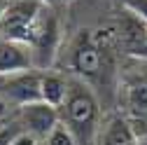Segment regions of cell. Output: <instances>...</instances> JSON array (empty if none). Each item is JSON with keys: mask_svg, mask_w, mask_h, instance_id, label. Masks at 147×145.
<instances>
[{"mask_svg": "<svg viewBox=\"0 0 147 145\" xmlns=\"http://www.w3.org/2000/svg\"><path fill=\"white\" fill-rule=\"evenodd\" d=\"M61 122L70 126L80 145H96V133L100 126V108L94 91L82 80H68V96L59 108Z\"/></svg>", "mask_w": 147, "mask_h": 145, "instance_id": "6da1fadb", "label": "cell"}, {"mask_svg": "<svg viewBox=\"0 0 147 145\" xmlns=\"http://www.w3.org/2000/svg\"><path fill=\"white\" fill-rule=\"evenodd\" d=\"M47 12H49V3H45V0H9L3 19H0V35L26 42L30 47Z\"/></svg>", "mask_w": 147, "mask_h": 145, "instance_id": "7a4b0ae2", "label": "cell"}, {"mask_svg": "<svg viewBox=\"0 0 147 145\" xmlns=\"http://www.w3.org/2000/svg\"><path fill=\"white\" fill-rule=\"evenodd\" d=\"M100 66H103V56H100L98 40L89 30H82L70 47V68L77 72V77L94 80L98 77Z\"/></svg>", "mask_w": 147, "mask_h": 145, "instance_id": "3957f363", "label": "cell"}, {"mask_svg": "<svg viewBox=\"0 0 147 145\" xmlns=\"http://www.w3.org/2000/svg\"><path fill=\"white\" fill-rule=\"evenodd\" d=\"M40 77H42V72H38V68L35 70H26V72H16V75L0 77V94L16 108H21L26 103L42 101Z\"/></svg>", "mask_w": 147, "mask_h": 145, "instance_id": "277c9868", "label": "cell"}, {"mask_svg": "<svg viewBox=\"0 0 147 145\" xmlns=\"http://www.w3.org/2000/svg\"><path fill=\"white\" fill-rule=\"evenodd\" d=\"M19 124L24 126V131L38 136L40 140H45L51 129L61 122V112L59 108H54L45 101H35V103H26L19 108V115H16Z\"/></svg>", "mask_w": 147, "mask_h": 145, "instance_id": "5b68a950", "label": "cell"}, {"mask_svg": "<svg viewBox=\"0 0 147 145\" xmlns=\"http://www.w3.org/2000/svg\"><path fill=\"white\" fill-rule=\"evenodd\" d=\"M26 70H35L33 49L26 42L0 35V77L26 72Z\"/></svg>", "mask_w": 147, "mask_h": 145, "instance_id": "8992f818", "label": "cell"}, {"mask_svg": "<svg viewBox=\"0 0 147 145\" xmlns=\"http://www.w3.org/2000/svg\"><path fill=\"white\" fill-rule=\"evenodd\" d=\"M56 47H59V19H56V14H54V9L49 7L38 35H35V40L30 42L33 56H35V68L45 70L51 63L54 54H56Z\"/></svg>", "mask_w": 147, "mask_h": 145, "instance_id": "52a82bcc", "label": "cell"}, {"mask_svg": "<svg viewBox=\"0 0 147 145\" xmlns=\"http://www.w3.org/2000/svg\"><path fill=\"white\" fill-rule=\"evenodd\" d=\"M96 145H138V131L121 115H110L100 122Z\"/></svg>", "mask_w": 147, "mask_h": 145, "instance_id": "ba28073f", "label": "cell"}, {"mask_svg": "<svg viewBox=\"0 0 147 145\" xmlns=\"http://www.w3.org/2000/svg\"><path fill=\"white\" fill-rule=\"evenodd\" d=\"M124 96L133 115H147V70H136L124 80Z\"/></svg>", "mask_w": 147, "mask_h": 145, "instance_id": "9c48e42d", "label": "cell"}, {"mask_svg": "<svg viewBox=\"0 0 147 145\" xmlns=\"http://www.w3.org/2000/svg\"><path fill=\"white\" fill-rule=\"evenodd\" d=\"M40 91H42V101L54 105V108H61L65 96H68V80L59 72H42L40 77Z\"/></svg>", "mask_w": 147, "mask_h": 145, "instance_id": "30bf717a", "label": "cell"}, {"mask_svg": "<svg viewBox=\"0 0 147 145\" xmlns=\"http://www.w3.org/2000/svg\"><path fill=\"white\" fill-rule=\"evenodd\" d=\"M42 143H47V145H80V143H77V136L72 133L70 126L63 124V122H59L56 126H54L51 133H49Z\"/></svg>", "mask_w": 147, "mask_h": 145, "instance_id": "8fae6325", "label": "cell"}, {"mask_svg": "<svg viewBox=\"0 0 147 145\" xmlns=\"http://www.w3.org/2000/svg\"><path fill=\"white\" fill-rule=\"evenodd\" d=\"M24 126L19 124V119H12V122H3L0 124V145H12V140L16 138Z\"/></svg>", "mask_w": 147, "mask_h": 145, "instance_id": "7c38bea8", "label": "cell"}, {"mask_svg": "<svg viewBox=\"0 0 147 145\" xmlns=\"http://www.w3.org/2000/svg\"><path fill=\"white\" fill-rule=\"evenodd\" d=\"M124 7L133 16H138L142 24H147V0H124Z\"/></svg>", "mask_w": 147, "mask_h": 145, "instance_id": "4fadbf2b", "label": "cell"}, {"mask_svg": "<svg viewBox=\"0 0 147 145\" xmlns=\"http://www.w3.org/2000/svg\"><path fill=\"white\" fill-rule=\"evenodd\" d=\"M42 140L38 138V136H33V133H28V131H19V133H16V138L12 140V145H40Z\"/></svg>", "mask_w": 147, "mask_h": 145, "instance_id": "5bb4252c", "label": "cell"}, {"mask_svg": "<svg viewBox=\"0 0 147 145\" xmlns=\"http://www.w3.org/2000/svg\"><path fill=\"white\" fill-rule=\"evenodd\" d=\"M9 112H12V103H9L3 94H0V124H3V122L9 117Z\"/></svg>", "mask_w": 147, "mask_h": 145, "instance_id": "9a60e30c", "label": "cell"}, {"mask_svg": "<svg viewBox=\"0 0 147 145\" xmlns=\"http://www.w3.org/2000/svg\"><path fill=\"white\" fill-rule=\"evenodd\" d=\"M7 5H9V0H0V19H3V14H5Z\"/></svg>", "mask_w": 147, "mask_h": 145, "instance_id": "2e32d148", "label": "cell"}, {"mask_svg": "<svg viewBox=\"0 0 147 145\" xmlns=\"http://www.w3.org/2000/svg\"><path fill=\"white\" fill-rule=\"evenodd\" d=\"M145 47H147V24H145Z\"/></svg>", "mask_w": 147, "mask_h": 145, "instance_id": "e0dca14e", "label": "cell"}, {"mask_svg": "<svg viewBox=\"0 0 147 145\" xmlns=\"http://www.w3.org/2000/svg\"><path fill=\"white\" fill-rule=\"evenodd\" d=\"M45 3H51V0H45ZM61 3H65V0H61Z\"/></svg>", "mask_w": 147, "mask_h": 145, "instance_id": "ac0fdd59", "label": "cell"}, {"mask_svg": "<svg viewBox=\"0 0 147 145\" xmlns=\"http://www.w3.org/2000/svg\"><path fill=\"white\" fill-rule=\"evenodd\" d=\"M40 145H47V143H40Z\"/></svg>", "mask_w": 147, "mask_h": 145, "instance_id": "d6986e66", "label": "cell"}]
</instances>
